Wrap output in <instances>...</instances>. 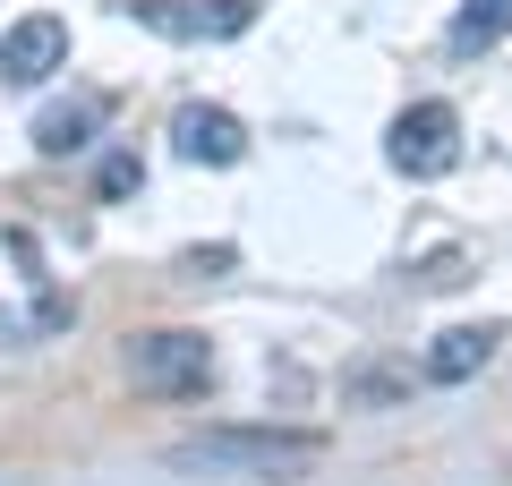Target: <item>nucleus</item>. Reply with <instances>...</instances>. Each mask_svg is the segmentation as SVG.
<instances>
[{"label":"nucleus","mask_w":512,"mask_h":486,"mask_svg":"<svg viewBox=\"0 0 512 486\" xmlns=\"http://www.w3.org/2000/svg\"><path fill=\"white\" fill-rule=\"evenodd\" d=\"M487 359H495V324H453V333H436V350H427V384H470Z\"/></svg>","instance_id":"6e6552de"},{"label":"nucleus","mask_w":512,"mask_h":486,"mask_svg":"<svg viewBox=\"0 0 512 486\" xmlns=\"http://www.w3.org/2000/svg\"><path fill=\"white\" fill-rule=\"evenodd\" d=\"M171 154L205 162V171H231V162L248 154V128H239V111H222V103H180L171 111Z\"/></svg>","instance_id":"39448f33"},{"label":"nucleus","mask_w":512,"mask_h":486,"mask_svg":"<svg viewBox=\"0 0 512 486\" xmlns=\"http://www.w3.org/2000/svg\"><path fill=\"white\" fill-rule=\"evenodd\" d=\"M128 376H137V393L197 401L205 384H214V342H205V333H137V342H128Z\"/></svg>","instance_id":"f03ea898"},{"label":"nucleus","mask_w":512,"mask_h":486,"mask_svg":"<svg viewBox=\"0 0 512 486\" xmlns=\"http://www.w3.org/2000/svg\"><path fill=\"white\" fill-rule=\"evenodd\" d=\"M52 69H69V26H60L52 9H35V18H18L0 35V77H9V86H43Z\"/></svg>","instance_id":"423d86ee"},{"label":"nucleus","mask_w":512,"mask_h":486,"mask_svg":"<svg viewBox=\"0 0 512 486\" xmlns=\"http://www.w3.org/2000/svg\"><path fill=\"white\" fill-rule=\"evenodd\" d=\"M171 469H205V478H248V486H299L325 469V435L316 427H214L188 435Z\"/></svg>","instance_id":"f257e3e1"},{"label":"nucleus","mask_w":512,"mask_h":486,"mask_svg":"<svg viewBox=\"0 0 512 486\" xmlns=\"http://www.w3.org/2000/svg\"><path fill=\"white\" fill-rule=\"evenodd\" d=\"M419 282H427V290H453V282H461V256H453V248H444V256H427V273H419Z\"/></svg>","instance_id":"f8f14e48"},{"label":"nucleus","mask_w":512,"mask_h":486,"mask_svg":"<svg viewBox=\"0 0 512 486\" xmlns=\"http://www.w3.org/2000/svg\"><path fill=\"white\" fill-rule=\"evenodd\" d=\"M120 18L154 26L171 43H231L256 26V0H120Z\"/></svg>","instance_id":"20e7f679"},{"label":"nucleus","mask_w":512,"mask_h":486,"mask_svg":"<svg viewBox=\"0 0 512 486\" xmlns=\"http://www.w3.org/2000/svg\"><path fill=\"white\" fill-rule=\"evenodd\" d=\"M384 162L402 171V180H444L461 162V111L453 103H410L384 137Z\"/></svg>","instance_id":"7ed1b4c3"},{"label":"nucleus","mask_w":512,"mask_h":486,"mask_svg":"<svg viewBox=\"0 0 512 486\" xmlns=\"http://www.w3.org/2000/svg\"><path fill=\"white\" fill-rule=\"evenodd\" d=\"M103 120H111V94H69V103H43L26 137H35L43 162H69V154H86V145H94V128H103Z\"/></svg>","instance_id":"0eeeda50"},{"label":"nucleus","mask_w":512,"mask_h":486,"mask_svg":"<svg viewBox=\"0 0 512 486\" xmlns=\"http://www.w3.org/2000/svg\"><path fill=\"white\" fill-rule=\"evenodd\" d=\"M137 180H146V162H137V154H111L103 171H94V188H103V197H128Z\"/></svg>","instance_id":"9d476101"},{"label":"nucleus","mask_w":512,"mask_h":486,"mask_svg":"<svg viewBox=\"0 0 512 486\" xmlns=\"http://www.w3.org/2000/svg\"><path fill=\"white\" fill-rule=\"evenodd\" d=\"M512 35V0H461V18H453V52L470 60V52H495V43Z\"/></svg>","instance_id":"1a4fd4ad"},{"label":"nucleus","mask_w":512,"mask_h":486,"mask_svg":"<svg viewBox=\"0 0 512 486\" xmlns=\"http://www.w3.org/2000/svg\"><path fill=\"white\" fill-rule=\"evenodd\" d=\"M180 273H188V282H214V273H231V248H197V256H180Z\"/></svg>","instance_id":"9b49d317"}]
</instances>
